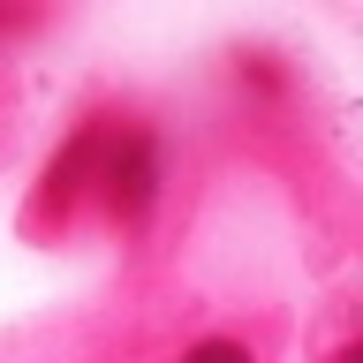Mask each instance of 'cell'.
Instances as JSON below:
<instances>
[{
	"mask_svg": "<svg viewBox=\"0 0 363 363\" xmlns=\"http://www.w3.org/2000/svg\"><path fill=\"white\" fill-rule=\"evenodd\" d=\"M91 189L106 197L113 220H144V212H152V189H159V152H152V136H144V129H113V121H106Z\"/></svg>",
	"mask_w": 363,
	"mask_h": 363,
	"instance_id": "1",
	"label": "cell"
},
{
	"mask_svg": "<svg viewBox=\"0 0 363 363\" xmlns=\"http://www.w3.org/2000/svg\"><path fill=\"white\" fill-rule=\"evenodd\" d=\"M182 363H250V356L235 348V340H197V348H189Z\"/></svg>",
	"mask_w": 363,
	"mask_h": 363,
	"instance_id": "2",
	"label": "cell"
},
{
	"mask_svg": "<svg viewBox=\"0 0 363 363\" xmlns=\"http://www.w3.org/2000/svg\"><path fill=\"white\" fill-rule=\"evenodd\" d=\"M325 363H363V348H356V340H348V348H333V356H325Z\"/></svg>",
	"mask_w": 363,
	"mask_h": 363,
	"instance_id": "3",
	"label": "cell"
}]
</instances>
